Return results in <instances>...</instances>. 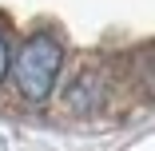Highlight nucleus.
Instances as JSON below:
<instances>
[{"label": "nucleus", "instance_id": "1", "mask_svg": "<svg viewBox=\"0 0 155 151\" xmlns=\"http://www.w3.org/2000/svg\"><path fill=\"white\" fill-rule=\"evenodd\" d=\"M60 60H64V52H60L56 36H32L20 48V56H16V84H20V92L32 103H40V100L52 96Z\"/></svg>", "mask_w": 155, "mask_h": 151}, {"label": "nucleus", "instance_id": "2", "mask_svg": "<svg viewBox=\"0 0 155 151\" xmlns=\"http://www.w3.org/2000/svg\"><path fill=\"white\" fill-rule=\"evenodd\" d=\"M4 72H8V44H4V36H0V80H4Z\"/></svg>", "mask_w": 155, "mask_h": 151}]
</instances>
